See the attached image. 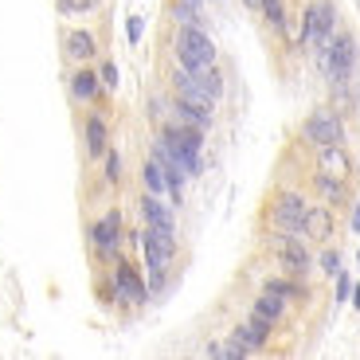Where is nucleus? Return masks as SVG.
<instances>
[{
	"mask_svg": "<svg viewBox=\"0 0 360 360\" xmlns=\"http://www.w3.org/2000/svg\"><path fill=\"white\" fill-rule=\"evenodd\" d=\"M172 90H176V98H184V102H196V106H216V98L207 94L204 86H200V79L192 71H184V67H176V75H172Z\"/></svg>",
	"mask_w": 360,
	"mask_h": 360,
	"instance_id": "nucleus-11",
	"label": "nucleus"
},
{
	"mask_svg": "<svg viewBox=\"0 0 360 360\" xmlns=\"http://www.w3.org/2000/svg\"><path fill=\"white\" fill-rule=\"evenodd\" d=\"M161 141L180 157V165L188 169V176L200 172V145H204V129L188 126V122H165L161 126Z\"/></svg>",
	"mask_w": 360,
	"mask_h": 360,
	"instance_id": "nucleus-2",
	"label": "nucleus"
},
{
	"mask_svg": "<svg viewBox=\"0 0 360 360\" xmlns=\"http://www.w3.org/2000/svg\"><path fill=\"white\" fill-rule=\"evenodd\" d=\"M317 192H321L329 204H341L345 200V180H337V176H325V172H317Z\"/></svg>",
	"mask_w": 360,
	"mask_h": 360,
	"instance_id": "nucleus-23",
	"label": "nucleus"
},
{
	"mask_svg": "<svg viewBox=\"0 0 360 360\" xmlns=\"http://www.w3.org/2000/svg\"><path fill=\"white\" fill-rule=\"evenodd\" d=\"M71 94H75L79 102H94V98L102 94V79H98L94 71H79V75L71 79Z\"/></svg>",
	"mask_w": 360,
	"mask_h": 360,
	"instance_id": "nucleus-18",
	"label": "nucleus"
},
{
	"mask_svg": "<svg viewBox=\"0 0 360 360\" xmlns=\"http://www.w3.org/2000/svg\"><path fill=\"white\" fill-rule=\"evenodd\" d=\"M262 290H266V294L286 297V302H290V297H294V302H297V297H306V286H297V282H290V278H270Z\"/></svg>",
	"mask_w": 360,
	"mask_h": 360,
	"instance_id": "nucleus-24",
	"label": "nucleus"
},
{
	"mask_svg": "<svg viewBox=\"0 0 360 360\" xmlns=\"http://www.w3.org/2000/svg\"><path fill=\"white\" fill-rule=\"evenodd\" d=\"M251 314H255V317H266V321L274 325L282 314H286V297H278V294H266V290H262V297H255Z\"/></svg>",
	"mask_w": 360,
	"mask_h": 360,
	"instance_id": "nucleus-19",
	"label": "nucleus"
},
{
	"mask_svg": "<svg viewBox=\"0 0 360 360\" xmlns=\"http://www.w3.org/2000/svg\"><path fill=\"white\" fill-rule=\"evenodd\" d=\"M329 231H333L329 207H309V212H306V231H302V235H314V239H329Z\"/></svg>",
	"mask_w": 360,
	"mask_h": 360,
	"instance_id": "nucleus-20",
	"label": "nucleus"
},
{
	"mask_svg": "<svg viewBox=\"0 0 360 360\" xmlns=\"http://www.w3.org/2000/svg\"><path fill=\"white\" fill-rule=\"evenodd\" d=\"M349 294H352V282H349V274L341 270V274H337V302H345Z\"/></svg>",
	"mask_w": 360,
	"mask_h": 360,
	"instance_id": "nucleus-32",
	"label": "nucleus"
},
{
	"mask_svg": "<svg viewBox=\"0 0 360 360\" xmlns=\"http://www.w3.org/2000/svg\"><path fill=\"white\" fill-rule=\"evenodd\" d=\"M317 153H321V172L325 176H337V180L352 176V161H349V153H345L341 145H325V149H317Z\"/></svg>",
	"mask_w": 360,
	"mask_h": 360,
	"instance_id": "nucleus-12",
	"label": "nucleus"
},
{
	"mask_svg": "<svg viewBox=\"0 0 360 360\" xmlns=\"http://www.w3.org/2000/svg\"><path fill=\"white\" fill-rule=\"evenodd\" d=\"M106 122H102L98 114H90L86 117V153L90 157H106Z\"/></svg>",
	"mask_w": 360,
	"mask_h": 360,
	"instance_id": "nucleus-17",
	"label": "nucleus"
},
{
	"mask_svg": "<svg viewBox=\"0 0 360 360\" xmlns=\"http://www.w3.org/2000/svg\"><path fill=\"white\" fill-rule=\"evenodd\" d=\"M302 134H306V141L317 145V149H325V145H341V137H345L341 114H333V110H317V114L306 117Z\"/></svg>",
	"mask_w": 360,
	"mask_h": 360,
	"instance_id": "nucleus-7",
	"label": "nucleus"
},
{
	"mask_svg": "<svg viewBox=\"0 0 360 360\" xmlns=\"http://www.w3.org/2000/svg\"><path fill=\"white\" fill-rule=\"evenodd\" d=\"M321 270H325V274H341V259H337V251H325L321 255Z\"/></svg>",
	"mask_w": 360,
	"mask_h": 360,
	"instance_id": "nucleus-31",
	"label": "nucleus"
},
{
	"mask_svg": "<svg viewBox=\"0 0 360 360\" xmlns=\"http://www.w3.org/2000/svg\"><path fill=\"white\" fill-rule=\"evenodd\" d=\"M352 231H356V235H360V204H356V207H352Z\"/></svg>",
	"mask_w": 360,
	"mask_h": 360,
	"instance_id": "nucleus-34",
	"label": "nucleus"
},
{
	"mask_svg": "<svg viewBox=\"0 0 360 360\" xmlns=\"http://www.w3.org/2000/svg\"><path fill=\"white\" fill-rule=\"evenodd\" d=\"M90 239H94V251L102 259H117V243H122V216L117 212H106L98 224L90 227Z\"/></svg>",
	"mask_w": 360,
	"mask_h": 360,
	"instance_id": "nucleus-8",
	"label": "nucleus"
},
{
	"mask_svg": "<svg viewBox=\"0 0 360 360\" xmlns=\"http://www.w3.org/2000/svg\"><path fill=\"white\" fill-rule=\"evenodd\" d=\"M114 290L122 302H134V306H141L145 297H149V286L141 282V274H137L129 262H117L114 266Z\"/></svg>",
	"mask_w": 360,
	"mask_h": 360,
	"instance_id": "nucleus-9",
	"label": "nucleus"
},
{
	"mask_svg": "<svg viewBox=\"0 0 360 360\" xmlns=\"http://www.w3.org/2000/svg\"><path fill=\"white\" fill-rule=\"evenodd\" d=\"M333 36H337V12H333V4H325V0L309 4L306 16H302V44L314 47V51L321 55L325 47L333 44Z\"/></svg>",
	"mask_w": 360,
	"mask_h": 360,
	"instance_id": "nucleus-4",
	"label": "nucleus"
},
{
	"mask_svg": "<svg viewBox=\"0 0 360 360\" xmlns=\"http://www.w3.org/2000/svg\"><path fill=\"white\" fill-rule=\"evenodd\" d=\"M59 4V12H90L98 0H55Z\"/></svg>",
	"mask_w": 360,
	"mask_h": 360,
	"instance_id": "nucleus-29",
	"label": "nucleus"
},
{
	"mask_svg": "<svg viewBox=\"0 0 360 360\" xmlns=\"http://www.w3.org/2000/svg\"><path fill=\"white\" fill-rule=\"evenodd\" d=\"M141 32H145L141 16H129V44H137V39H141Z\"/></svg>",
	"mask_w": 360,
	"mask_h": 360,
	"instance_id": "nucleus-33",
	"label": "nucleus"
},
{
	"mask_svg": "<svg viewBox=\"0 0 360 360\" xmlns=\"http://www.w3.org/2000/svg\"><path fill=\"white\" fill-rule=\"evenodd\" d=\"M141 216L149 227H161V231H172V212L161 204V196H153V192H145L141 196Z\"/></svg>",
	"mask_w": 360,
	"mask_h": 360,
	"instance_id": "nucleus-14",
	"label": "nucleus"
},
{
	"mask_svg": "<svg viewBox=\"0 0 360 360\" xmlns=\"http://www.w3.org/2000/svg\"><path fill=\"white\" fill-rule=\"evenodd\" d=\"M172 16L180 20V27L200 24V20H204V16H200V8H196V4H184V0H176V4H172Z\"/></svg>",
	"mask_w": 360,
	"mask_h": 360,
	"instance_id": "nucleus-27",
	"label": "nucleus"
},
{
	"mask_svg": "<svg viewBox=\"0 0 360 360\" xmlns=\"http://www.w3.org/2000/svg\"><path fill=\"white\" fill-rule=\"evenodd\" d=\"M145 188L153 192V196H165V192H169V180H165V169L153 161V157H149V165H145Z\"/></svg>",
	"mask_w": 360,
	"mask_h": 360,
	"instance_id": "nucleus-22",
	"label": "nucleus"
},
{
	"mask_svg": "<svg viewBox=\"0 0 360 360\" xmlns=\"http://www.w3.org/2000/svg\"><path fill=\"white\" fill-rule=\"evenodd\" d=\"M200 79V86L207 90V94H212V98H219V94H224V79H219V71L216 67H204V71H192Z\"/></svg>",
	"mask_w": 360,
	"mask_h": 360,
	"instance_id": "nucleus-25",
	"label": "nucleus"
},
{
	"mask_svg": "<svg viewBox=\"0 0 360 360\" xmlns=\"http://www.w3.org/2000/svg\"><path fill=\"white\" fill-rule=\"evenodd\" d=\"M262 16H266V24L274 27V32H286V4L282 0H259Z\"/></svg>",
	"mask_w": 360,
	"mask_h": 360,
	"instance_id": "nucleus-21",
	"label": "nucleus"
},
{
	"mask_svg": "<svg viewBox=\"0 0 360 360\" xmlns=\"http://www.w3.org/2000/svg\"><path fill=\"white\" fill-rule=\"evenodd\" d=\"M184 4H196V8H200V4H204V0H184Z\"/></svg>",
	"mask_w": 360,
	"mask_h": 360,
	"instance_id": "nucleus-36",
	"label": "nucleus"
},
{
	"mask_svg": "<svg viewBox=\"0 0 360 360\" xmlns=\"http://www.w3.org/2000/svg\"><path fill=\"white\" fill-rule=\"evenodd\" d=\"M207 352H212V356H227V360H239V356H251V349H247L243 341H227V345H207Z\"/></svg>",
	"mask_w": 360,
	"mask_h": 360,
	"instance_id": "nucleus-26",
	"label": "nucleus"
},
{
	"mask_svg": "<svg viewBox=\"0 0 360 360\" xmlns=\"http://www.w3.org/2000/svg\"><path fill=\"white\" fill-rule=\"evenodd\" d=\"M317 59H321L325 79L333 82V86H341V82H349L352 67H356V39L352 36H333V44L325 47Z\"/></svg>",
	"mask_w": 360,
	"mask_h": 360,
	"instance_id": "nucleus-5",
	"label": "nucleus"
},
{
	"mask_svg": "<svg viewBox=\"0 0 360 360\" xmlns=\"http://www.w3.org/2000/svg\"><path fill=\"white\" fill-rule=\"evenodd\" d=\"M94 51H98V44H94V36L90 32H82V27H75V32H67V55L71 59H94Z\"/></svg>",
	"mask_w": 360,
	"mask_h": 360,
	"instance_id": "nucleus-15",
	"label": "nucleus"
},
{
	"mask_svg": "<svg viewBox=\"0 0 360 360\" xmlns=\"http://www.w3.org/2000/svg\"><path fill=\"white\" fill-rule=\"evenodd\" d=\"M231 337H235V341H243L247 349L255 352V349H262V345L270 341V321H266V317H255V314H251V321H243Z\"/></svg>",
	"mask_w": 360,
	"mask_h": 360,
	"instance_id": "nucleus-13",
	"label": "nucleus"
},
{
	"mask_svg": "<svg viewBox=\"0 0 360 360\" xmlns=\"http://www.w3.org/2000/svg\"><path fill=\"white\" fill-rule=\"evenodd\" d=\"M98 79H102V86H106V90H114V86H117V67H114V63H102Z\"/></svg>",
	"mask_w": 360,
	"mask_h": 360,
	"instance_id": "nucleus-30",
	"label": "nucleus"
},
{
	"mask_svg": "<svg viewBox=\"0 0 360 360\" xmlns=\"http://www.w3.org/2000/svg\"><path fill=\"white\" fill-rule=\"evenodd\" d=\"M176 122H188V126H196V129H207L212 126V110L207 106H196V102H184V98H176Z\"/></svg>",
	"mask_w": 360,
	"mask_h": 360,
	"instance_id": "nucleus-16",
	"label": "nucleus"
},
{
	"mask_svg": "<svg viewBox=\"0 0 360 360\" xmlns=\"http://www.w3.org/2000/svg\"><path fill=\"white\" fill-rule=\"evenodd\" d=\"M141 239L145 262H149V286L161 290L165 286V270H169L172 255H176V243H172V231H161V227H149V231L137 235Z\"/></svg>",
	"mask_w": 360,
	"mask_h": 360,
	"instance_id": "nucleus-3",
	"label": "nucleus"
},
{
	"mask_svg": "<svg viewBox=\"0 0 360 360\" xmlns=\"http://www.w3.org/2000/svg\"><path fill=\"white\" fill-rule=\"evenodd\" d=\"M176 63L184 71H204V67H216V44L207 39V32L200 24L180 27L176 36Z\"/></svg>",
	"mask_w": 360,
	"mask_h": 360,
	"instance_id": "nucleus-1",
	"label": "nucleus"
},
{
	"mask_svg": "<svg viewBox=\"0 0 360 360\" xmlns=\"http://www.w3.org/2000/svg\"><path fill=\"white\" fill-rule=\"evenodd\" d=\"M106 180H110V184L122 180V157H117L114 149H106Z\"/></svg>",
	"mask_w": 360,
	"mask_h": 360,
	"instance_id": "nucleus-28",
	"label": "nucleus"
},
{
	"mask_svg": "<svg viewBox=\"0 0 360 360\" xmlns=\"http://www.w3.org/2000/svg\"><path fill=\"white\" fill-rule=\"evenodd\" d=\"M243 4H247V8H259V0H243Z\"/></svg>",
	"mask_w": 360,
	"mask_h": 360,
	"instance_id": "nucleus-35",
	"label": "nucleus"
},
{
	"mask_svg": "<svg viewBox=\"0 0 360 360\" xmlns=\"http://www.w3.org/2000/svg\"><path fill=\"white\" fill-rule=\"evenodd\" d=\"M274 251H278L282 266H286L290 274H306V270H309V251H306V243H302L297 235L282 231V239L274 243Z\"/></svg>",
	"mask_w": 360,
	"mask_h": 360,
	"instance_id": "nucleus-10",
	"label": "nucleus"
},
{
	"mask_svg": "<svg viewBox=\"0 0 360 360\" xmlns=\"http://www.w3.org/2000/svg\"><path fill=\"white\" fill-rule=\"evenodd\" d=\"M306 212H309V204L297 192H282L274 200V207H270V224L286 235H302L306 231Z\"/></svg>",
	"mask_w": 360,
	"mask_h": 360,
	"instance_id": "nucleus-6",
	"label": "nucleus"
}]
</instances>
